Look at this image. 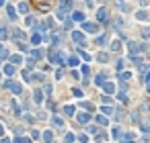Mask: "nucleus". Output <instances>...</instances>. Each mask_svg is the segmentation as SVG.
Returning <instances> with one entry per match:
<instances>
[{"mask_svg": "<svg viewBox=\"0 0 150 143\" xmlns=\"http://www.w3.org/2000/svg\"><path fill=\"white\" fill-rule=\"evenodd\" d=\"M27 10H29V6H27L25 2H19V12H23V14H25Z\"/></svg>", "mask_w": 150, "mask_h": 143, "instance_id": "obj_25", "label": "nucleus"}, {"mask_svg": "<svg viewBox=\"0 0 150 143\" xmlns=\"http://www.w3.org/2000/svg\"><path fill=\"white\" fill-rule=\"evenodd\" d=\"M43 139L45 141H52L54 139V131H43Z\"/></svg>", "mask_w": 150, "mask_h": 143, "instance_id": "obj_24", "label": "nucleus"}, {"mask_svg": "<svg viewBox=\"0 0 150 143\" xmlns=\"http://www.w3.org/2000/svg\"><path fill=\"white\" fill-rule=\"evenodd\" d=\"M41 98H43V94H41V90H35V92H33V100H35V104H41V102H43Z\"/></svg>", "mask_w": 150, "mask_h": 143, "instance_id": "obj_9", "label": "nucleus"}, {"mask_svg": "<svg viewBox=\"0 0 150 143\" xmlns=\"http://www.w3.org/2000/svg\"><path fill=\"white\" fill-rule=\"evenodd\" d=\"M72 22H84V14L82 12H74L72 14Z\"/></svg>", "mask_w": 150, "mask_h": 143, "instance_id": "obj_10", "label": "nucleus"}, {"mask_svg": "<svg viewBox=\"0 0 150 143\" xmlns=\"http://www.w3.org/2000/svg\"><path fill=\"white\" fill-rule=\"evenodd\" d=\"M97 123H99V125H103V127H105V125H109L107 116H103V114H101V116H97Z\"/></svg>", "mask_w": 150, "mask_h": 143, "instance_id": "obj_20", "label": "nucleus"}, {"mask_svg": "<svg viewBox=\"0 0 150 143\" xmlns=\"http://www.w3.org/2000/svg\"><path fill=\"white\" fill-rule=\"evenodd\" d=\"M107 59H109V55H107V53H99V61H103V63H105Z\"/></svg>", "mask_w": 150, "mask_h": 143, "instance_id": "obj_36", "label": "nucleus"}, {"mask_svg": "<svg viewBox=\"0 0 150 143\" xmlns=\"http://www.w3.org/2000/svg\"><path fill=\"white\" fill-rule=\"evenodd\" d=\"M8 90H12V92H14V94H21V92H23V86H21V84H14V82H12V84H10V88H8Z\"/></svg>", "mask_w": 150, "mask_h": 143, "instance_id": "obj_12", "label": "nucleus"}, {"mask_svg": "<svg viewBox=\"0 0 150 143\" xmlns=\"http://www.w3.org/2000/svg\"><path fill=\"white\" fill-rule=\"evenodd\" d=\"M2 4H4V0H0V6H2Z\"/></svg>", "mask_w": 150, "mask_h": 143, "instance_id": "obj_48", "label": "nucleus"}, {"mask_svg": "<svg viewBox=\"0 0 150 143\" xmlns=\"http://www.w3.org/2000/svg\"><path fill=\"white\" fill-rule=\"evenodd\" d=\"M146 82H148V84H150V74H148V76H146Z\"/></svg>", "mask_w": 150, "mask_h": 143, "instance_id": "obj_46", "label": "nucleus"}, {"mask_svg": "<svg viewBox=\"0 0 150 143\" xmlns=\"http://www.w3.org/2000/svg\"><path fill=\"white\" fill-rule=\"evenodd\" d=\"M41 39H43V35H41V33H35L31 41H33V45H39V43H41Z\"/></svg>", "mask_w": 150, "mask_h": 143, "instance_id": "obj_18", "label": "nucleus"}, {"mask_svg": "<svg viewBox=\"0 0 150 143\" xmlns=\"http://www.w3.org/2000/svg\"><path fill=\"white\" fill-rule=\"evenodd\" d=\"M87 2H89V0H87Z\"/></svg>", "mask_w": 150, "mask_h": 143, "instance_id": "obj_51", "label": "nucleus"}, {"mask_svg": "<svg viewBox=\"0 0 150 143\" xmlns=\"http://www.w3.org/2000/svg\"><path fill=\"white\" fill-rule=\"evenodd\" d=\"M0 143H10V139H6V137H2V141H0Z\"/></svg>", "mask_w": 150, "mask_h": 143, "instance_id": "obj_45", "label": "nucleus"}, {"mask_svg": "<svg viewBox=\"0 0 150 143\" xmlns=\"http://www.w3.org/2000/svg\"><path fill=\"white\" fill-rule=\"evenodd\" d=\"M101 100H103V104H111V102H113V100H111V96H109V94H107V96H103Z\"/></svg>", "mask_w": 150, "mask_h": 143, "instance_id": "obj_35", "label": "nucleus"}, {"mask_svg": "<svg viewBox=\"0 0 150 143\" xmlns=\"http://www.w3.org/2000/svg\"><path fill=\"white\" fill-rule=\"evenodd\" d=\"M31 139H33V141H39V139H41V133H39L37 129H35V131H31Z\"/></svg>", "mask_w": 150, "mask_h": 143, "instance_id": "obj_23", "label": "nucleus"}, {"mask_svg": "<svg viewBox=\"0 0 150 143\" xmlns=\"http://www.w3.org/2000/svg\"><path fill=\"white\" fill-rule=\"evenodd\" d=\"M103 90H105L107 94H113V92H115V86H113L111 82H103Z\"/></svg>", "mask_w": 150, "mask_h": 143, "instance_id": "obj_8", "label": "nucleus"}, {"mask_svg": "<svg viewBox=\"0 0 150 143\" xmlns=\"http://www.w3.org/2000/svg\"><path fill=\"white\" fill-rule=\"evenodd\" d=\"M74 139H76V137H74V133H68L66 137H64V141H66V143H72Z\"/></svg>", "mask_w": 150, "mask_h": 143, "instance_id": "obj_32", "label": "nucleus"}, {"mask_svg": "<svg viewBox=\"0 0 150 143\" xmlns=\"http://www.w3.org/2000/svg\"><path fill=\"white\" fill-rule=\"evenodd\" d=\"M103 82H105V78H103V76H97V78H95V84H99V86H103Z\"/></svg>", "mask_w": 150, "mask_h": 143, "instance_id": "obj_37", "label": "nucleus"}, {"mask_svg": "<svg viewBox=\"0 0 150 143\" xmlns=\"http://www.w3.org/2000/svg\"><path fill=\"white\" fill-rule=\"evenodd\" d=\"M78 53H80V55H82V57H84V59H87V61H89V59H91V55H89V53H84V51H78Z\"/></svg>", "mask_w": 150, "mask_h": 143, "instance_id": "obj_43", "label": "nucleus"}, {"mask_svg": "<svg viewBox=\"0 0 150 143\" xmlns=\"http://www.w3.org/2000/svg\"><path fill=\"white\" fill-rule=\"evenodd\" d=\"M125 143H127V141H125Z\"/></svg>", "mask_w": 150, "mask_h": 143, "instance_id": "obj_52", "label": "nucleus"}, {"mask_svg": "<svg viewBox=\"0 0 150 143\" xmlns=\"http://www.w3.org/2000/svg\"><path fill=\"white\" fill-rule=\"evenodd\" d=\"M14 37H17L19 41H21V39H25V33L21 31V29H14Z\"/></svg>", "mask_w": 150, "mask_h": 143, "instance_id": "obj_27", "label": "nucleus"}, {"mask_svg": "<svg viewBox=\"0 0 150 143\" xmlns=\"http://www.w3.org/2000/svg\"><path fill=\"white\" fill-rule=\"evenodd\" d=\"M82 29L84 31H87V33H97V25H95V22H82Z\"/></svg>", "mask_w": 150, "mask_h": 143, "instance_id": "obj_5", "label": "nucleus"}, {"mask_svg": "<svg viewBox=\"0 0 150 143\" xmlns=\"http://www.w3.org/2000/svg\"><path fill=\"white\" fill-rule=\"evenodd\" d=\"M10 61H12V63H21V61H23V57H21V55H12Z\"/></svg>", "mask_w": 150, "mask_h": 143, "instance_id": "obj_34", "label": "nucleus"}, {"mask_svg": "<svg viewBox=\"0 0 150 143\" xmlns=\"http://www.w3.org/2000/svg\"><path fill=\"white\" fill-rule=\"evenodd\" d=\"M117 100H121V102H127V96L121 92V94H117Z\"/></svg>", "mask_w": 150, "mask_h": 143, "instance_id": "obj_39", "label": "nucleus"}, {"mask_svg": "<svg viewBox=\"0 0 150 143\" xmlns=\"http://www.w3.org/2000/svg\"><path fill=\"white\" fill-rule=\"evenodd\" d=\"M142 37L144 39H150V27H144L142 29Z\"/></svg>", "mask_w": 150, "mask_h": 143, "instance_id": "obj_30", "label": "nucleus"}, {"mask_svg": "<svg viewBox=\"0 0 150 143\" xmlns=\"http://www.w3.org/2000/svg\"><path fill=\"white\" fill-rule=\"evenodd\" d=\"M14 143H31V141H29L27 137H21V135H19V137L14 139Z\"/></svg>", "mask_w": 150, "mask_h": 143, "instance_id": "obj_31", "label": "nucleus"}, {"mask_svg": "<svg viewBox=\"0 0 150 143\" xmlns=\"http://www.w3.org/2000/svg\"><path fill=\"white\" fill-rule=\"evenodd\" d=\"M107 41H109V37H107V35H103V37H99V39H97V43H99V45H107Z\"/></svg>", "mask_w": 150, "mask_h": 143, "instance_id": "obj_28", "label": "nucleus"}, {"mask_svg": "<svg viewBox=\"0 0 150 143\" xmlns=\"http://www.w3.org/2000/svg\"><path fill=\"white\" fill-rule=\"evenodd\" d=\"M2 49H4V47H2V43H0V53H2Z\"/></svg>", "mask_w": 150, "mask_h": 143, "instance_id": "obj_47", "label": "nucleus"}, {"mask_svg": "<svg viewBox=\"0 0 150 143\" xmlns=\"http://www.w3.org/2000/svg\"><path fill=\"white\" fill-rule=\"evenodd\" d=\"M47 57H50V61H52V63H64V57H62V53H60V51H54V49H52Z\"/></svg>", "mask_w": 150, "mask_h": 143, "instance_id": "obj_2", "label": "nucleus"}, {"mask_svg": "<svg viewBox=\"0 0 150 143\" xmlns=\"http://www.w3.org/2000/svg\"><path fill=\"white\" fill-rule=\"evenodd\" d=\"M101 110H103V114H111V112H113L111 106H101Z\"/></svg>", "mask_w": 150, "mask_h": 143, "instance_id": "obj_33", "label": "nucleus"}, {"mask_svg": "<svg viewBox=\"0 0 150 143\" xmlns=\"http://www.w3.org/2000/svg\"><path fill=\"white\" fill-rule=\"evenodd\" d=\"M54 127H56V129H62V127H64V121H62L60 116H54Z\"/></svg>", "mask_w": 150, "mask_h": 143, "instance_id": "obj_17", "label": "nucleus"}, {"mask_svg": "<svg viewBox=\"0 0 150 143\" xmlns=\"http://www.w3.org/2000/svg\"><path fill=\"white\" fill-rule=\"evenodd\" d=\"M70 8H72V2H70V0H64V2L60 4V8H58V12H56V16L58 18H66V14L70 12Z\"/></svg>", "mask_w": 150, "mask_h": 143, "instance_id": "obj_1", "label": "nucleus"}, {"mask_svg": "<svg viewBox=\"0 0 150 143\" xmlns=\"http://www.w3.org/2000/svg\"><path fill=\"white\" fill-rule=\"evenodd\" d=\"M119 2H121V0H119Z\"/></svg>", "mask_w": 150, "mask_h": 143, "instance_id": "obj_50", "label": "nucleus"}, {"mask_svg": "<svg viewBox=\"0 0 150 143\" xmlns=\"http://www.w3.org/2000/svg\"><path fill=\"white\" fill-rule=\"evenodd\" d=\"M64 112H66L68 116H72V114H74V106H72V104H68V106H64Z\"/></svg>", "mask_w": 150, "mask_h": 143, "instance_id": "obj_21", "label": "nucleus"}, {"mask_svg": "<svg viewBox=\"0 0 150 143\" xmlns=\"http://www.w3.org/2000/svg\"><path fill=\"white\" fill-rule=\"evenodd\" d=\"M130 78H132L130 72H123V74H121V80H130Z\"/></svg>", "mask_w": 150, "mask_h": 143, "instance_id": "obj_40", "label": "nucleus"}, {"mask_svg": "<svg viewBox=\"0 0 150 143\" xmlns=\"http://www.w3.org/2000/svg\"><path fill=\"white\" fill-rule=\"evenodd\" d=\"M50 143H54V141H50Z\"/></svg>", "mask_w": 150, "mask_h": 143, "instance_id": "obj_49", "label": "nucleus"}, {"mask_svg": "<svg viewBox=\"0 0 150 143\" xmlns=\"http://www.w3.org/2000/svg\"><path fill=\"white\" fill-rule=\"evenodd\" d=\"M111 49H113V51H121V43H119V41H113V43H111Z\"/></svg>", "mask_w": 150, "mask_h": 143, "instance_id": "obj_26", "label": "nucleus"}, {"mask_svg": "<svg viewBox=\"0 0 150 143\" xmlns=\"http://www.w3.org/2000/svg\"><path fill=\"white\" fill-rule=\"evenodd\" d=\"M127 49H130V53H132V55H136V51H138V45H136L134 41H130V43H127Z\"/></svg>", "mask_w": 150, "mask_h": 143, "instance_id": "obj_15", "label": "nucleus"}, {"mask_svg": "<svg viewBox=\"0 0 150 143\" xmlns=\"http://www.w3.org/2000/svg\"><path fill=\"white\" fill-rule=\"evenodd\" d=\"M107 16H109L107 8H99V10H97V20H99V22H107V20H109Z\"/></svg>", "mask_w": 150, "mask_h": 143, "instance_id": "obj_3", "label": "nucleus"}, {"mask_svg": "<svg viewBox=\"0 0 150 143\" xmlns=\"http://www.w3.org/2000/svg\"><path fill=\"white\" fill-rule=\"evenodd\" d=\"M0 137H4V127L0 125Z\"/></svg>", "mask_w": 150, "mask_h": 143, "instance_id": "obj_44", "label": "nucleus"}, {"mask_svg": "<svg viewBox=\"0 0 150 143\" xmlns=\"http://www.w3.org/2000/svg\"><path fill=\"white\" fill-rule=\"evenodd\" d=\"M66 63L74 67V65H78V59H76V57H68V59H66Z\"/></svg>", "mask_w": 150, "mask_h": 143, "instance_id": "obj_29", "label": "nucleus"}, {"mask_svg": "<svg viewBox=\"0 0 150 143\" xmlns=\"http://www.w3.org/2000/svg\"><path fill=\"white\" fill-rule=\"evenodd\" d=\"M6 12H8V16H10L12 20L17 18V12H14V8H12V6H6Z\"/></svg>", "mask_w": 150, "mask_h": 143, "instance_id": "obj_22", "label": "nucleus"}, {"mask_svg": "<svg viewBox=\"0 0 150 143\" xmlns=\"http://www.w3.org/2000/svg\"><path fill=\"white\" fill-rule=\"evenodd\" d=\"M76 118H78V123H82V125H84V123H89V121H91V112H89V110H87V112H78V114H76Z\"/></svg>", "mask_w": 150, "mask_h": 143, "instance_id": "obj_4", "label": "nucleus"}, {"mask_svg": "<svg viewBox=\"0 0 150 143\" xmlns=\"http://www.w3.org/2000/svg\"><path fill=\"white\" fill-rule=\"evenodd\" d=\"M72 94H74V96H78V98H82V90H78V88H74Z\"/></svg>", "mask_w": 150, "mask_h": 143, "instance_id": "obj_38", "label": "nucleus"}, {"mask_svg": "<svg viewBox=\"0 0 150 143\" xmlns=\"http://www.w3.org/2000/svg\"><path fill=\"white\" fill-rule=\"evenodd\" d=\"M111 137H113V139H117V141H119V139H123V133L119 131V127H113V129H111Z\"/></svg>", "mask_w": 150, "mask_h": 143, "instance_id": "obj_7", "label": "nucleus"}, {"mask_svg": "<svg viewBox=\"0 0 150 143\" xmlns=\"http://www.w3.org/2000/svg\"><path fill=\"white\" fill-rule=\"evenodd\" d=\"M8 33H10V31H8L6 27H2V29H0V39H8V37H10Z\"/></svg>", "mask_w": 150, "mask_h": 143, "instance_id": "obj_19", "label": "nucleus"}, {"mask_svg": "<svg viewBox=\"0 0 150 143\" xmlns=\"http://www.w3.org/2000/svg\"><path fill=\"white\" fill-rule=\"evenodd\" d=\"M72 39H74L76 43H80V45H84V35H82L80 31H74V33H72Z\"/></svg>", "mask_w": 150, "mask_h": 143, "instance_id": "obj_6", "label": "nucleus"}, {"mask_svg": "<svg viewBox=\"0 0 150 143\" xmlns=\"http://www.w3.org/2000/svg\"><path fill=\"white\" fill-rule=\"evenodd\" d=\"M4 74H8V76L14 74V65H12V63H6V65H4Z\"/></svg>", "mask_w": 150, "mask_h": 143, "instance_id": "obj_16", "label": "nucleus"}, {"mask_svg": "<svg viewBox=\"0 0 150 143\" xmlns=\"http://www.w3.org/2000/svg\"><path fill=\"white\" fill-rule=\"evenodd\" d=\"M31 55H33V59H41V57H43V49H39V47H37V49L31 51Z\"/></svg>", "mask_w": 150, "mask_h": 143, "instance_id": "obj_11", "label": "nucleus"}, {"mask_svg": "<svg viewBox=\"0 0 150 143\" xmlns=\"http://www.w3.org/2000/svg\"><path fill=\"white\" fill-rule=\"evenodd\" d=\"M136 18H138V20H148V12H146V10H138V12H136Z\"/></svg>", "mask_w": 150, "mask_h": 143, "instance_id": "obj_13", "label": "nucleus"}, {"mask_svg": "<svg viewBox=\"0 0 150 143\" xmlns=\"http://www.w3.org/2000/svg\"><path fill=\"white\" fill-rule=\"evenodd\" d=\"M80 72H82V76H84V78H89V76H91V67H89L87 63L80 65Z\"/></svg>", "mask_w": 150, "mask_h": 143, "instance_id": "obj_14", "label": "nucleus"}, {"mask_svg": "<svg viewBox=\"0 0 150 143\" xmlns=\"http://www.w3.org/2000/svg\"><path fill=\"white\" fill-rule=\"evenodd\" d=\"M23 118H25V121H27V123H31V121H33V116H31V114H29V112H27V114H25V116H23Z\"/></svg>", "mask_w": 150, "mask_h": 143, "instance_id": "obj_42", "label": "nucleus"}, {"mask_svg": "<svg viewBox=\"0 0 150 143\" xmlns=\"http://www.w3.org/2000/svg\"><path fill=\"white\" fill-rule=\"evenodd\" d=\"M121 69H123V61H121V59H117V72H121Z\"/></svg>", "mask_w": 150, "mask_h": 143, "instance_id": "obj_41", "label": "nucleus"}]
</instances>
